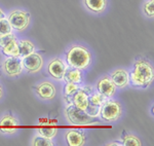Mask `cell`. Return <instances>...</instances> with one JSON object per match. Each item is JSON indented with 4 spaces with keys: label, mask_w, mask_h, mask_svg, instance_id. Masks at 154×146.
Masks as SVG:
<instances>
[{
    "label": "cell",
    "mask_w": 154,
    "mask_h": 146,
    "mask_svg": "<svg viewBox=\"0 0 154 146\" xmlns=\"http://www.w3.org/2000/svg\"><path fill=\"white\" fill-rule=\"evenodd\" d=\"M79 86H80V85H76V83L73 82H66L65 86H64V96L65 97H71L72 95L76 93Z\"/></svg>",
    "instance_id": "obj_24"
},
{
    "label": "cell",
    "mask_w": 154,
    "mask_h": 146,
    "mask_svg": "<svg viewBox=\"0 0 154 146\" xmlns=\"http://www.w3.org/2000/svg\"><path fill=\"white\" fill-rule=\"evenodd\" d=\"M83 4L89 11L95 14H102L108 5L107 0H83Z\"/></svg>",
    "instance_id": "obj_16"
},
{
    "label": "cell",
    "mask_w": 154,
    "mask_h": 146,
    "mask_svg": "<svg viewBox=\"0 0 154 146\" xmlns=\"http://www.w3.org/2000/svg\"><path fill=\"white\" fill-rule=\"evenodd\" d=\"M65 59L68 67L79 69L81 71L86 70L91 66V61H93L91 51L85 46L79 45V44L72 45L67 51Z\"/></svg>",
    "instance_id": "obj_2"
},
{
    "label": "cell",
    "mask_w": 154,
    "mask_h": 146,
    "mask_svg": "<svg viewBox=\"0 0 154 146\" xmlns=\"http://www.w3.org/2000/svg\"><path fill=\"white\" fill-rule=\"evenodd\" d=\"M0 49H1L2 55L5 57H20L18 39L9 42L8 44H6L5 46H3V48H1Z\"/></svg>",
    "instance_id": "obj_18"
},
{
    "label": "cell",
    "mask_w": 154,
    "mask_h": 146,
    "mask_svg": "<svg viewBox=\"0 0 154 146\" xmlns=\"http://www.w3.org/2000/svg\"><path fill=\"white\" fill-rule=\"evenodd\" d=\"M62 80H64L65 82H73L76 83V85H82V72L79 69L68 67Z\"/></svg>",
    "instance_id": "obj_15"
},
{
    "label": "cell",
    "mask_w": 154,
    "mask_h": 146,
    "mask_svg": "<svg viewBox=\"0 0 154 146\" xmlns=\"http://www.w3.org/2000/svg\"><path fill=\"white\" fill-rule=\"evenodd\" d=\"M17 36L12 33H9V34H6V35H3V36H0V48L5 46L6 44H8L9 42L14 40H17Z\"/></svg>",
    "instance_id": "obj_26"
},
{
    "label": "cell",
    "mask_w": 154,
    "mask_h": 146,
    "mask_svg": "<svg viewBox=\"0 0 154 146\" xmlns=\"http://www.w3.org/2000/svg\"><path fill=\"white\" fill-rule=\"evenodd\" d=\"M33 90L43 100H53L57 95V88L51 81H41L33 86Z\"/></svg>",
    "instance_id": "obj_10"
},
{
    "label": "cell",
    "mask_w": 154,
    "mask_h": 146,
    "mask_svg": "<svg viewBox=\"0 0 154 146\" xmlns=\"http://www.w3.org/2000/svg\"><path fill=\"white\" fill-rule=\"evenodd\" d=\"M116 86L113 83V81L111 80L110 76L105 75L103 77H101L97 82V91L99 93H101L107 99L113 98L116 94Z\"/></svg>",
    "instance_id": "obj_11"
},
{
    "label": "cell",
    "mask_w": 154,
    "mask_h": 146,
    "mask_svg": "<svg viewBox=\"0 0 154 146\" xmlns=\"http://www.w3.org/2000/svg\"><path fill=\"white\" fill-rule=\"evenodd\" d=\"M58 133V129L56 127L51 126H39L37 128V134L42 136V137L48 138V139H53L54 136Z\"/></svg>",
    "instance_id": "obj_19"
},
{
    "label": "cell",
    "mask_w": 154,
    "mask_h": 146,
    "mask_svg": "<svg viewBox=\"0 0 154 146\" xmlns=\"http://www.w3.org/2000/svg\"><path fill=\"white\" fill-rule=\"evenodd\" d=\"M3 18H6V14H5V12L3 11V9L0 8V19H3Z\"/></svg>",
    "instance_id": "obj_29"
},
{
    "label": "cell",
    "mask_w": 154,
    "mask_h": 146,
    "mask_svg": "<svg viewBox=\"0 0 154 146\" xmlns=\"http://www.w3.org/2000/svg\"><path fill=\"white\" fill-rule=\"evenodd\" d=\"M108 146H122V143L119 142H112V143H108Z\"/></svg>",
    "instance_id": "obj_28"
},
{
    "label": "cell",
    "mask_w": 154,
    "mask_h": 146,
    "mask_svg": "<svg viewBox=\"0 0 154 146\" xmlns=\"http://www.w3.org/2000/svg\"><path fill=\"white\" fill-rule=\"evenodd\" d=\"M109 76L116 88L118 89H125L130 85V72L125 69H116L112 71Z\"/></svg>",
    "instance_id": "obj_13"
},
{
    "label": "cell",
    "mask_w": 154,
    "mask_h": 146,
    "mask_svg": "<svg viewBox=\"0 0 154 146\" xmlns=\"http://www.w3.org/2000/svg\"><path fill=\"white\" fill-rule=\"evenodd\" d=\"M151 1H154V0H151Z\"/></svg>",
    "instance_id": "obj_31"
},
{
    "label": "cell",
    "mask_w": 154,
    "mask_h": 146,
    "mask_svg": "<svg viewBox=\"0 0 154 146\" xmlns=\"http://www.w3.org/2000/svg\"><path fill=\"white\" fill-rule=\"evenodd\" d=\"M153 79L154 69L151 63L145 59H138L130 73V83L136 88H147L153 82Z\"/></svg>",
    "instance_id": "obj_1"
},
{
    "label": "cell",
    "mask_w": 154,
    "mask_h": 146,
    "mask_svg": "<svg viewBox=\"0 0 154 146\" xmlns=\"http://www.w3.org/2000/svg\"><path fill=\"white\" fill-rule=\"evenodd\" d=\"M143 11L146 17L150 19H153L154 17V2L151 0H147L143 4Z\"/></svg>",
    "instance_id": "obj_25"
},
{
    "label": "cell",
    "mask_w": 154,
    "mask_h": 146,
    "mask_svg": "<svg viewBox=\"0 0 154 146\" xmlns=\"http://www.w3.org/2000/svg\"><path fill=\"white\" fill-rule=\"evenodd\" d=\"M85 112L93 118H96L100 115V106H95L89 104L88 107L85 109Z\"/></svg>",
    "instance_id": "obj_27"
},
{
    "label": "cell",
    "mask_w": 154,
    "mask_h": 146,
    "mask_svg": "<svg viewBox=\"0 0 154 146\" xmlns=\"http://www.w3.org/2000/svg\"><path fill=\"white\" fill-rule=\"evenodd\" d=\"M31 145H33V146H54V143L53 142V139H48V138L42 137L40 135H37L35 137H33Z\"/></svg>",
    "instance_id": "obj_22"
},
{
    "label": "cell",
    "mask_w": 154,
    "mask_h": 146,
    "mask_svg": "<svg viewBox=\"0 0 154 146\" xmlns=\"http://www.w3.org/2000/svg\"><path fill=\"white\" fill-rule=\"evenodd\" d=\"M91 92H93V89L88 85L79 86V89L76 91V93L74 95H72L71 97H65L66 100H69L67 101V104H73L74 106L78 107L79 109L85 111V109L89 105L88 96Z\"/></svg>",
    "instance_id": "obj_6"
},
{
    "label": "cell",
    "mask_w": 154,
    "mask_h": 146,
    "mask_svg": "<svg viewBox=\"0 0 154 146\" xmlns=\"http://www.w3.org/2000/svg\"><path fill=\"white\" fill-rule=\"evenodd\" d=\"M122 115V106L116 100H112V98L106 99L105 102L100 107L101 118L105 122L113 123L118 120Z\"/></svg>",
    "instance_id": "obj_4"
},
{
    "label": "cell",
    "mask_w": 154,
    "mask_h": 146,
    "mask_svg": "<svg viewBox=\"0 0 154 146\" xmlns=\"http://www.w3.org/2000/svg\"><path fill=\"white\" fill-rule=\"evenodd\" d=\"M22 62H23L25 70L32 74L39 72L44 65V60L42 58L41 54L37 53L36 51L30 54V55L22 58Z\"/></svg>",
    "instance_id": "obj_7"
},
{
    "label": "cell",
    "mask_w": 154,
    "mask_h": 146,
    "mask_svg": "<svg viewBox=\"0 0 154 146\" xmlns=\"http://www.w3.org/2000/svg\"><path fill=\"white\" fill-rule=\"evenodd\" d=\"M65 139L69 146H83L86 142V136L78 130H69L65 134Z\"/></svg>",
    "instance_id": "obj_14"
},
{
    "label": "cell",
    "mask_w": 154,
    "mask_h": 146,
    "mask_svg": "<svg viewBox=\"0 0 154 146\" xmlns=\"http://www.w3.org/2000/svg\"><path fill=\"white\" fill-rule=\"evenodd\" d=\"M12 28L11 26V23L8 22L7 18L0 19V36L6 35V34L12 33Z\"/></svg>",
    "instance_id": "obj_23"
},
{
    "label": "cell",
    "mask_w": 154,
    "mask_h": 146,
    "mask_svg": "<svg viewBox=\"0 0 154 146\" xmlns=\"http://www.w3.org/2000/svg\"><path fill=\"white\" fill-rule=\"evenodd\" d=\"M3 97V88H2V85H0V99Z\"/></svg>",
    "instance_id": "obj_30"
},
{
    "label": "cell",
    "mask_w": 154,
    "mask_h": 146,
    "mask_svg": "<svg viewBox=\"0 0 154 146\" xmlns=\"http://www.w3.org/2000/svg\"><path fill=\"white\" fill-rule=\"evenodd\" d=\"M67 68H68V65L62 59L54 58L49 61L48 65V72L49 76H51L53 78L57 80H62Z\"/></svg>",
    "instance_id": "obj_9"
},
{
    "label": "cell",
    "mask_w": 154,
    "mask_h": 146,
    "mask_svg": "<svg viewBox=\"0 0 154 146\" xmlns=\"http://www.w3.org/2000/svg\"><path fill=\"white\" fill-rule=\"evenodd\" d=\"M106 99L107 98L104 97V96L102 95L101 93H99L98 91H96V92L93 91L88 96V102H89L91 105L100 106V107H101V105L105 102Z\"/></svg>",
    "instance_id": "obj_21"
},
{
    "label": "cell",
    "mask_w": 154,
    "mask_h": 146,
    "mask_svg": "<svg viewBox=\"0 0 154 146\" xmlns=\"http://www.w3.org/2000/svg\"><path fill=\"white\" fill-rule=\"evenodd\" d=\"M121 141H122V146H141L142 142L138 137L135 135L128 134V133L123 132L121 135Z\"/></svg>",
    "instance_id": "obj_20"
},
{
    "label": "cell",
    "mask_w": 154,
    "mask_h": 146,
    "mask_svg": "<svg viewBox=\"0 0 154 146\" xmlns=\"http://www.w3.org/2000/svg\"><path fill=\"white\" fill-rule=\"evenodd\" d=\"M66 118L71 125L75 126H91L98 125L95 118L91 117L88 113L82 109H79L78 107L74 106L73 104H67L65 108Z\"/></svg>",
    "instance_id": "obj_3"
},
{
    "label": "cell",
    "mask_w": 154,
    "mask_h": 146,
    "mask_svg": "<svg viewBox=\"0 0 154 146\" xmlns=\"http://www.w3.org/2000/svg\"><path fill=\"white\" fill-rule=\"evenodd\" d=\"M7 20L11 23L12 30L23 32L30 26L31 16L28 11H22V9H14L8 14Z\"/></svg>",
    "instance_id": "obj_5"
},
{
    "label": "cell",
    "mask_w": 154,
    "mask_h": 146,
    "mask_svg": "<svg viewBox=\"0 0 154 146\" xmlns=\"http://www.w3.org/2000/svg\"><path fill=\"white\" fill-rule=\"evenodd\" d=\"M18 46H19V54L20 58L30 55L33 51H35V44L32 42L29 39H19L18 40Z\"/></svg>",
    "instance_id": "obj_17"
},
{
    "label": "cell",
    "mask_w": 154,
    "mask_h": 146,
    "mask_svg": "<svg viewBox=\"0 0 154 146\" xmlns=\"http://www.w3.org/2000/svg\"><path fill=\"white\" fill-rule=\"evenodd\" d=\"M4 73L11 77H17L21 75L24 70L22 58L20 57H6L2 65Z\"/></svg>",
    "instance_id": "obj_8"
},
{
    "label": "cell",
    "mask_w": 154,
    "mask_h": 146,
    "mask_svg": "<svg viewBox=\"0 0 154 146\" xmlns=\"http://www.w3.org/2000/svg\"><path fill=\"white\" fill-rule=\"evenodd\" d=\"M19 127L20 122L11 113L3 115L0 120V131L4 134H14L19 130Z\"/></svg>",
    "instance_id": "obj_12"
}]
</instances>
